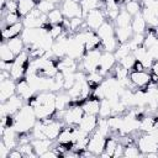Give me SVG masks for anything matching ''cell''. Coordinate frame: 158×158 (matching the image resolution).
Here are the masks:
<instances>
[{
  "label": "cell",
  "mask_w": 158,
  "mask_h": 158,
  "mask_svg": "<svg viewBox=\"0 0 158 158\" xmlns=\"http://www.w3.org/2000/svg\"><path fill=\"white\" fill-rule=\"evenodd\" d=\"M105 142H106V136L101 135L99 131H95V133L89 139L86 151L91 152L93 154L100 156L105 149Z\"/></svg>",
  "instance_id": "7"
},
{
  "label": "cell",
  "mask_w": 158,
  "mask_h": 158,
  "mask_svg": "<svg viewBox=\"0 0 158 158\" xmlns=\"http://www.w3.org/2000/svg\"><path fill=\"white\" fill-rule=\"evenodd\" d=\"M9 153H10V149L6 147V144L1 141L0 142V158H6L9 157Z\"/></svg>",
  "instance_id": "50"
},
{
  "label": "cell",
  "mask_w": 158,
  "mask_h": 158,
  "mask_svg": "<svg viewBox=\"0 0 158 158\" xmlns=\"http://www.w3.org/2000/svg\"><path fill=\"white\" fill-rule=\"evenodd\" d=\"M143 4H144V6H147V5H149V4H152L153 1H156V0H141Z\"/></svg>",
  "instance_id": "55"
},
{
  "label": "cell",
  "mask_w": 158,
  "mask_h": 158,
  "mask_svg": "<svg viewBox=\"0 0 158 158\" xmlns=\"http://www.w3.org/2000/svg\"><path fill=\"white\" fill-rule=\"evenodd\" d=\"M131 21H132V16L126 11V10H121L117 15V17L115 19L116 26L117 27H125V26H131Z\"/></svg>",
  "instance_id": "28"
},
{
  "label": "cell",
  "mask_w": 158,
  "mask_h": 158,
  "mask_svg": "<svg viewBox=\"0 0 158 158\" xmlns=\"http://www.w3.org/2000/svg\"><path fill=\"white\" fill-rule=\"evenodd\" d=\"M98 122H99V120H98L96 115L85 114L83 116L80 123L78 125V127H79V130H81L83 132H85V133L89 135V133H91L98 127Z\"/></svg>",
  "instance_id": "15"
},
{
  "label": "cell",
  "mask_w": 158,
  "mask_h": 158,
  "mask_svg": "<svg viewBox=\"0 0 158 158\" xmlns=\"http://www.w3.org/2000/svg\"><path fill=\"white\" fill-rule=\"evenodd\" d=\"M7 43V46L10 47V49L15 53V56H19L21 52H23V47H25V42L21 37H14L10 38L7 41H5Z\"/></svg>",
  "instance_id": "24"
},
{
  "label": "cell",
  "mask_w": 158,
  "mask_h": 158,
  "mask_svg": "<svg viewBox=\"0 0 158 158\" xmlns=\"http://www.w3.org/2000/svg\"><path fill=\"white\" fill-rule=\"evenodd\" d=\"M115 36L118 41V43H126L128 42L132 36H133V31L131 26H125V27H116L115 28Z\"/></svg>",
  "instance_id": "21"
},
{
  "label": "cell",
  "mask_w": 158,
  "mask_h": 158,
  "mask_svg": "<svg viewBox=\"0 0 158 158\" xmlns=\"http://www.w3.org/2000/svg\"><path fill=\"white\" fill-rule=\"evenodd\" d=\"M14 120V128L16 130V132L19 133H23L27 132L30 130H32L37 122V116L35 114L33 107L28 104L22 106L12 117Z\"/></svg>",
  "instance_id": "1"
},
{
  "label": "cell",
  "mask_w": 158,
  "mask_h": 158,
  "mask_svg": "<svg viewBox=\"0 0 158 158\" xmlns=\"http://www.w3.org/2000/svg\"><path fill=\"white\" fill-rule=\"evenodd\" d=\"M81 22H83L81 17H73V19H70V20H69V22H65V23H67V26H68L70 30L77 31V30L80 27Z\"/></svg>",
  "instance_id": "48"
},
{
  "label": "cell",
  "mask_w": 158,
  "mask_h": 158,
  "mask_svg": "<svg viewBox=\"0 0 158 158\" xmlns=\"http://www.w3.org/2000/svg\"><path fill=\"white\" fill-rule=\"evenodd\" d=\"M130 53H132V51H131V48H130V46H128V42H126V43H120L118 47H117V49L114 52V54H115V57H116L117 60H120L121 58L126 57V56L130 54Z\"/></svg>",
  "instance_id": "35"
},
{
  "label": "cell",
  "mask_w": 158,
  "mask_h": 158,
  "mask_svg": "<svg viewBox=\"0 0 158 158\" xmlns=\"http://www.w3.org/2000/svg\"><path fill=\"white\" fill-rule=\"evenodd\" d=\"M16 91L17 94L23 99V100H30L35 96V90L31 88V85L28 84V81L26 80V78L20 79L16 81Z\"/></svg>",
  "instance_id": "16"
},
{
  "label": "cell",
  "mask_w": 158,
  "mask_h": 158,
  "mask_svg": "<svg viewBox=\"0 0 158 158\" xmlns=\"http://www.w3.org/2000/svg\"><path fill=\"white\" fill-rule=\"evenodd\" d=\"M59 1H65V0H59Z\"/></svg>",
  "instance_id": "60"
},
{
  "label": "cell",
  "mask_w": 158,
  "mask_h": 158,
  "mask_svg": "<svg viewBox=\"0 0 158 158\" xmlns=\"http://www.w3.org/2000/svg\"><path fill=\"white\" fill-rule=\"evenodd\" d=\"M116 147H117V142H116V139H115V138H112V137L106 138V142H105V149H104V152H106L110 157H112V156H114V152H115V149H116Z\"/></svg>",
  "instance_id": "39"
},
{
  "label": "cell",
  "mask_w": 158,
  "mask_h": 158,
  "mask_svg": "<svg viewBox=\"0 0 158 158\" xmlns=\"http://www.w3.org/2000/svg\"><path fill=\"white\" fill-rule=\"evenodd\" d=\"M152 72H153L154 75L158 77V60H156V62L153 63V65H152Z\"/></svg>",
  "instance_id": "54"
},
{
  "label": "cell",
  "mask_w": 158,
  "mask_h": 158,
  "mask_svg": "<svg viewBox=\"0 0 158 158\" xmlns=\"http://www.w3.org/2000/svg\"><path fill=\"white\" fill-rule=\"evenodd\" d=\"M125 10L131 15V16H136L138 14H141V4L137 0H128L125 4Z\"/></svg>",
  "instance_id": "32"
},
{
  "label": "cell",
  "mask_w": 158,
  "mask_h": 158,
  "mask_svg": "<svg viewBox=\"0 0 158 158\" xmlns=\"http://www.w3.org/2000/svg\"><path fill=\"white\" fill-rule=\"evenodd\" d=\"M11 1H19V0H11Z\"/></svg>",
  "instance_id": "59"
},
{
  "label": "cell",
  "mask_w": 158,
  "mask_h": 158,
  "mask_svg": "<svg viewBox=\"0 0 158 158\" xmlns=\"http://www.w3.org/2000/svg\"><path fill=\"white\" fill-rule=\"evenodd\" d=\"M27 58H28V54L23 51L19 56H16L15 60L12 62V65H11V69H10V75L15 81L22 79L23 74L26 73V70H27V68H26Z\"/></svg>",
  "instance_id": "2"
},
{
  "label": "cell",
  "mask_w": 158,
  "mask_h": 158,
  "mask_svg": "<svg viewBox=\"0 0 158 158\" xmlns=\"http://www.w3.org/2000/svg\"><path fill=\"white\" fill-rule=\"evenodd\" d=\"M116 57L112 52H104L101 53V57H100V62H99V68H98V72L102 75H105L116 63Z\"/></svg>",
  "instance_id": "11"
},
{
  "label": "cell",
  "mask_w": 158,
  "mask_h": 158,
  "mask_svg": "<svg viewBox=\"0 0 158 158\" xmlns=\"http://www.w3.org/2000/svg\"><path fill=\"white\" fill-rule=\"evenodd\" d=\"M138 148L143 154H147L151 152H158V143L153 139L151 133H146L138 139Z\"/></svg>",
  "instance_id": "13"
},
{
  "label": "cell",
  "mask_w": 158,
  "mask_h": 158,
  "mask_svg": "<svg viewBox=\"0 0 158 158\" xmlns=\"http://www.w3.org/2000/svg\"><path fill=\"white\" fill-rule=\"evenodd\" d=\"M130 80L135 86L143 88L152 81V75L144 70H133L130 74Z\"/></svg>",
  "instance_id": "14"
},
{
  "label": "cell",
  "mask_w": 158,
  "mask_h": 158,
  "mask_svg": "<svg viewBox=\"0 0 158 158\" xmlns=\"http://www.w3.org/2000/svg\"><path fill=\"white\" fill-rule=\"evenodd\" d=\"M104 22H105V17H104V14L100 9L90 10L85 15V23L93 31H96Z\"/></svg>",
  "instance_id": "9"
},
{
  "label": "cell",
  "mask_w": 158,
  "mask_h": 158,
  "mask_svg": "<svg viewBox=\"0 0 158 158\" xmlns=\"http://www.w3.org/2000/svg\"><path fill=\"white\" fill-rule=\"evenodd\" d=\"M62 12L64 17L73 19V17H83V9L80 1L78 0H65L62 4Z\"/></svg>",
  "instance_id": "5"
},
{
  "label": "cell",
  "mask_w": 158,
  "mask_h": 158,
  "mask_svg": "<svg viewBox=\"0 0 158 158\" xmlns=\"http://www.w3.org/2000/svg\"><path fill=\"white\" fill-rule=\"evenodd\" d=\"M96 35L100 37V40L102 41V40H105V38H107V37H110V36H114L115 35V28H114V26L110 23V22H104L98 30H96Z\"/></svg>",
  "instance_id": "25"
},
{
  "label": "cell",
  "mask_w": 158,
  "mask_h": 158,
  "mask_svg": "<svg viewBox=\"0 0 158 158\" xmlns=\"http://www.w3.org/2000/svg\"><path fill=\"white\" fill-rule=\"evenodd\" d=\"M35 7H37V1L36 0H19L17 1V14L21 17L26 16Z\"/></svg>",
  "instance_id": "22"
},
{
  "label": "cell",
  "mask_w": 158,
  "mask_h": 158,
  "mask_svg": "<svg viewBox=\"0 0 158 158\" xmlns=\"http://www.w3.org/2000/svg\"><path fill=\"white\" fill-rule=\"evenodd\" d=\"M0 1H1V7H4V6H5V4H6V1H7V0H0Z\"/></svg>",
  "instance_id": "56"
},
{
  "label": "cell",
  "mask_w": 158,
  "mask_h": 158,
  "mask_svg": "<svg viewBox=\"0 0 158 158\" xmlns=\"http://www.w3.org/2000/svg\"><path fill=\"white\" fill-rule=\"evenodd\" d=\"M58 69L63 73V74H68V73H75L77 72V62L75 59L70 58V57H64L60 58V60L58 62Z\"/></svg>",
  "instance_id": "18"
},
{
  "label": "cell",
  "mask_w": 158,
  "mask_h": 158,
  "mask_svg": "<svg viewBox=\"0 0 158 158\" xmlns=\"http://www.w3.org/2000/svg\"><path fill=\"white\" fill-rule=\"evenodd\" d=\"M47 17H48V22L52 23V25H62L64 22V19H63L64 15H63L62 10H58V9L52 10L47 15Z\"/></svg>",
  "instance_id": "31"
},
{
  "label": "cell",
  "mask_w": 158,
  "mask_h": 158,
  "mask_svg": "<svg viewBox=\"0 0 158 158\" xmlns=\"http://www.w3.org/2000/svg\"><path fill=\"white\" fill-rule=\"evenodd\" d=\"M37 9L43 14V15H48L52 10L56 9V4L48 1V0H40L37 2Z\"/></svg>",
  "instance_id": "37"
},
{
  "label": "cell",
  "mask_w": 158,
  "mask_h": 158,
  "mask_svg": "<svg viewBox=\"0 0 158 158\" xmlns=\"http://www.w3.org/2000/svg\"><path fill=\"white\" fill-rule=\"evenodd\" d=\"M16 91V83L12 78H7L1 80L0 83V100L1 102L10 99L12 95H15Z\"/></svg>",
  "instance_id": "12"
},
{
  "label": "cell",
  "mask_w": 158,
  "mask_h": 158,
  "mask_svg": "<svg viewBox=\"0 0 158 158\" xmlns=\"http://www.w3.org/2000/svg\"><path fill=\"white\" fill-rule=\"evenodd\" d=\"M154 117H149V116H146L143 118L139 120V130L141 131H144L146 133L151 132L153 130V125H154Z\"/></svg>",
  "instance_id": "36"
},
{
  "label": "cell",
  "mask_w": 158,
  "mask_h": 158,
  "mask_svg": "<svg viewBox=\"0 0 158 158\" xmlns=\"http://www.w3.org/2000/svg\"><path fill=\"white\" fill-rule=\"evenodd\" d=\"M115 78L117 80H122V79H127L128 78V69L125 68L123 65H121L118 63V65L115 67Z\"/></svg>",
  "instance_id": "41"
},
{
  "label": "cell",
  "mask_w": 158,
  "mask_h": 158,
  "mask_svg": "<svg viewBox=\"0 0 158 158\" xmlns=\"http://www.w3.org/2000/svg\"><path fill=\"white\" fill-rule=\"evenodd\" d=\"M84 54H85V46H84V43L78 41L75 37L68 38L67 56L73 58V59H78V58H81Z\"/></svg>",
  "instance_id": "10"
},
{
  "label": "cell",
  "mask_w": 158,
  "mask_h": 158,
  "mask_svg": "<svg viewBox=\"0 0 158 158\" xmlns=\"http://www.w3.org/2000/svg\"><path fill=\"white\" fill-rule=\"evenodd\" d=\"M72 130L73 128H63L59 133V136L57 137V141L60 143V144H68V143H72Z\"/></svg>",
  "instance_id": "38"
},
{
  "label": "cell",
  "mask_w": 158,
  "mask_h": 158,
  "mask_svg": "<svg viewBox=\"0 0 158 158\" xmlns=\"http://www.w3.org/2000/svg\"><path fill=\"white\" fill-rule=\"evenodd\" d=\"M52 141L53 139H49V138H35L31 143L33 146V149H35V153L37 156H42L43 153H46L47 151H49L51 148V144H52Z\"/></svg>",
  "instance_id": "19"
},
{
  "label": "cell",
  "mask_w": 158,
  "mask_h": 158,
  "mask_svg": "<svg viewBox=\"0 0 158 158\" xmlns=\"http://www.w3.org/2000/svg\"><path fill=\"white\" fill-rule=\"evenodd\" d=\"M23 28H25V26H23V23H22L21 21H19V22H16V23H14V25L6 26V27L2 30V40H4V41H7V40H10V38L17 37V36L22 32Z\"/></svg>",
  "instance_id": "17"
},
{
  "label": "cell",
  "mask_w": 158,
  "mask_h": 158,
  "mask_svg": "<svg viewBox=\"0 0 158 158\" xmlns=\"http://www.w3.org/2000/svg\"><path fill=\"white\" fill-rule=\"evenodd\" d=\"M100 44H101L100 37H99L95 32H93V33L90 35V37L88 38V41L85 42V52L91 51V49H95V48H98Z\"/></svg>",
  "instance_id": "34"
},
{
  "label": "cell",
  "mask_w": 158,
  "mask_h": 158,
  "mask_svg": "<svg viewBox=\"0 0 158 158\" xmlns=\"http://www.w3.org/2000/svg\"><path fill=\"white\" fill-rule=\"evenodd\" d=\"M141 14L148 25H151L152 27H158V16L153 12V10H151L148 6H144Z\"/></svg>",
  "instance_id": "27"
},
{
  "label": "cell",
  "mask_w": 158,
  "mask_h": 158,
  "mask_svg": "<svg viewBox=\"0 0 158 158\" xmlns=\"http://www.w3.org/2000/svg\"><path fill=\"white\" fill-rule=\"evenodd\" d=\"M123 149H125V147H123L122 144H117V147H116V149H115L112 157H120V156H123Z\"/></svg>",
  "instance_id": "52"
},
{
  "label": "cell",
  "mask_w": 158,
  "mask_h": 158,
  "mask_svg": "<svg viewBox=\"0 0 158 158\" xmlns=\"http://www.w3.org/2000/svg\"><path fill=\"white\" fill-rule=\"evenodd\" d=\"M22 100L23 99L20 95L19 96L12 95L6 101L1 102V116H6V115L14 116L22 107Z\"/></svg>",
  "instance_id": "6"
},
{
  "label": "cell",
  "mask_w": 158,
  "mask_h": 158,
  "mask_svg": "<svg viewBox=\"0 0 158 158\" xmlns=\"http://www.w3.org/2000/svg\"><path fill=\"white\" fill-rule=\"evenodd\" d=\"M141 154V151H139V148H137V147H135V146H132V144H128V146H126L125 147V149H123V156L125 157H138Z\"/></svg>",
  "instance_id": "44"
},
{
  "label": "cell",
  "mask_w": 158,
  "mask_h": 158,
  "mask_svg": "<svg viewBox=\"0 0 158 158\" xmlns=\"http://www.w3.org/2000/svg\"><path fill=\"white\" fill-rule=\"evenodd\" d=\"M118 41H117V38H116V36L114 35V36H110V37H107V38H105V40H102L101 41V46L104 47V49L106 51V52H115L116 49H117V47H118Z\"/></svg>",
  "instance_id": "29"
},
{
  "label": "cell",
  "mask_w": 158,
  "mask_h": 158,
  "mask_svg": "<svg viewBox=\"0 0 158 158\" xmlns=\"http://www.w3.org/2000/svg\"><path fill=\"white\" fill-rule=\"evenodd\" d=\"M2 10H5L6 12H17V1L7 0L5 6L2 7Z\"/></svg>",
  "instance_id": "49"
},
{
  "label": "cell",
  "mask_w": 158,
  "mask_h": 158,
  "mask_svg": "<svg viewBox=\"0 0 158 158\" xmlns=\"http://www.w3.org/2000/svg\"><path fill=\"white\" fill-rule=\"evenodd\" d=\"M48 31H49V35H51L54 40H57L59 36L63 35V26H62V25H52L51 30H48Z\"/></svg>",
  "instance_id": "47"
},
{
  "label": "cell",
  "mask_w": 158,
  "mask_h": 158,
  "mask_svg": "<svg viewBox=\"0 0 158 158\" xmlns=\"http://www.w3.org/2000/svg\"><path fill=\"white\" fill-rule=\"evenodd\" d=\"M118 63H120L121 65H123L125 68L130 69V68H133V65H135V63H136V58H135L133 53H130V54H127L126 57L121 58V59L118 60Z\"/></svg>",
  "instance_id": "40"
},
{
  "label": "cell",
  "mask_w": 158,
  "mask_h": 158,
  "mask_svg": "<svg viewBox=\"0 0 158 158\" xmlns=\"http://www.w3.org/2000/svg\"><path fill=\"white\" fill-rule=\"evenodd\" d=\"M0 58L2 62H14L16 58L15 53L10 49V47L7 46V43L5 41L0 46Z\"/></svg>",
  "instance_id": "26"
},
{
  "label": "cell",
  "mask_w": 158,
  "mask_h": 158,
  "mask_svg": "<svg viewBox=\"0 0 158 158\" xmlns=\"http://www.w3.org/2000/svg\"><path fill=\"white\" fill-rule=\"evenodd\" d=\"M157 41H158V37H157L156 32H154V33H153V32H149V33H147V36L144 37L143 46L148 49V48H151L152 46H154V44L157 43Z\"/></svg>",
  "instance_id": "43"
},
{
  "label": "cell",
  "mask_w": 158,
  "mask_h": 158,
  "mask_svg": "<svg viewBox=\"0 0 158 158\" xmlns=\"http://www.w3.org/2000/svg\"><path fill=\"white\" fill-rule=\"evenodd\" d=\"M84 115H85V112L81 106H73V107H69L63 111V118H64L65 123L70 125V126H78Z\"/></svg>",
  "instance_id": "8"
},
{
  "label": "cell",
  "mask_w": 158,
  "mask_h": 158,
  "mask_svg": "<svg viewBox=\"0 0 158 158\" xmlns=\"http://www.w3.org/2000/svg\"><path fill=\"white\" fill-rule=\"evenodd\" d=\"M83 110L85 114H90V115H99V110H100V100L96 98H89L84 101V104L81 105Z\"/></svg>",
  "instance_id": "20"
},
{
  "label": "cell",
  "mask_w": 158,
  "mask_h": 158,
  "mask_svg": "<svg viewBox=\"0 0 158 158\" xmlns=\"http://www.w3.org/2000/svg\"><path fill=\"white\" fill-rule=\"evenodd\" d=\"M20 17H21V16H20L17 12H6V15L4 16V21H5L6 25L9 26V25H14V23L19 22Z\"/></svg>",
  "instance_id": "46"
},
{
  "label": "cell",
  "mask_w": 158,
  "mask_h": 158,
  "mask_svg": "<svg viewBox=\"0 0 158 158\" xmlns=\"http://www.w3.org/2000/svg\"><path fill=\"white\" fill-rule=\"evenodd\" d=\"M107 122H109V127H110V130L116 131V130H120L121 123H122V118L118 117L117 115H115V116H110V117L107 118Z\"/></svg>",
  "instance_id": "42"
},
{
  "label": "cell",
  "mask_w": 158,
  "mask_h": 158,
  "mask_svg": "<svg viewBox=\"0 0 158 158\" xmlns=\"http://www.w3.org/2000/svg\"><path fill=\"white\" fill-rule=\"evenodd\" d=\"M102 74H100L98 70L96 72H91L86 75V80L90 83V84H100L102 81Z\"/></svg>",
  "instance_id": "45"
},
{
  "label": "cell",
  "mask_w": 158,
  "mask_h": 158,
  "mask_svg": "<svg viewBox=\"0 0 158 158\" xmlns=\"http://www.w3.org/2000/svg\"><path fill=\"white\" fill-rule=\"evenodd\" d=\"M111 112H112V106H111L110 101L107 99L100 100V110H99L100 117H102V118L110 117L111 116Z\"/></svg>",
  "instance_id": "33"
},
{
  "label": "cell",
  "mask_w": 158,
  "mask_h": 158,
  "mask_svg": "<svg viewBox=\"0 0 158 158\" xmlns=\"http://www.w3.org/2000/svg\"><path fill=\"white\" fill-rule=\"evenodd\" d=\"M44 22H48V17H47V15H43L37 7H35L26 16H23V20H22L23 26L28 27V28L41 27Z\"/></svg>",
  "instance_id": "3"
},
{
  "label": "cell",
  "mask_w": 158,
  "mask_h": 158,
  "mask_svg": "<svg viewBox=\"0 0 158 158\" xmlns=\"http://www.w3.org/2000/svg\"><path fill=\"white\" fill-rule=\"evenodd\" d=\"M151 10H153V12L158 16V0H156V1H153L152 4H149V5H147Z\"/></svg>",
  "instance_id": "53"
},
{
  "label": "cell",
  "mask_w": 158,
  "mask_h": 158,
  "mask_svg": "<svg viewBox=\"0 0 158 158\" xmlns=\"http://www.w3.org/2000/svg\"><path fill=\"white\" fill-rule=\"evenodd\" d=\"M48 1H51V2H53V4H57L59 0H48Z\"/></svg>",
  "instance_id": "58"
},
{
  "label": "cell",
  "mask_w": 158,
  "mask_h": 158,
  "mask_svg": "<svg viewBox=\"0 0 158 158\" xmlns=\"http://www.w3.org/2000/svg\"><path fill=\"white\" fill-rule=\"evenodd\" d=\"M146 25H147V22L143 19L142 14L133 16V19L131 21V27H132L133 33H143L146 31Z\"/></svg>",
  "instance_id": "23"
},
{
  "label": "cell",
  "mask_w": 158,
  "mask_h": 158,
  "mask_svg": "<svg viewBox=\"0 0 158 158\" xmlns=\"http://www.w3.org/2000/svg\"><path fill=\"white\" fill-rule=\"evenodd\" d=\"M23 154H22V152L20 151V149H12V151H10V153H9V157L10 158H21Z\"/></svg>",
  "instance_id": "51"
},
{
  "label": "cell",
  "mask_w": 158,
  "mask_h": 158,
  "mask_svg": "<svg viewBox=\"0 0 158 158\" xmlns=\"http://www.w3.org/2000/svg\"><path fill=\"white\" fill-rule=\"evenodd\" d=\"M100 57H101V52L99 51V48L85 52V54L83 56V68L88 73L96 72L98 68H99Z\"/></svg>",
  "instance_id": "4"
},
{
  "label": "cell",
  "mask_w": 158,
  "mask_h": 158,
  "mask_svg": "<svg viewBox=\"0 0 158 158\" xmlns=\"http://www.w3.org/2000/svg\"><path fill=\"white\" fill-rule=\"evenodd\" d=\"M116 1H117L118 4H121V2H125V4H126V2L128 1V0H116Z\"/></svg>",
  "instance_id": "57"
},
{
  "label": "cell",
  "mask_w": 158,
  "mask_h": 158,
  "mask_svg": "<svg viewBox=\"0 0 158 158\" xmlns=\"http://www.w3.org/2000/svg\"><path fill=\"white\" fill-rule=\"evenodd\" d=\"M70 96L69 94H58L56 95V107L58 111H64L65 107L70 104Z\"/></svg>",
  "instance_id": "30"
}]
</instances>
